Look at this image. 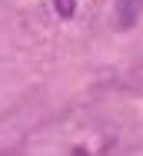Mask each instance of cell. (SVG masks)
Segmentation results:
<instances>
[{
    "mask_svg": "<svg viewBox=\"0 0 143 156\" xmlns=\"http://www.w3.org/2000/svg\"><path fill=\"white\" fill-rule=\"evenodd\" d=\"M143 10V0H116V27H133Z\"/></svg>",
    "mask_w": 143,
    "mask_h": 156,
    "instance_id": "6da1fadb",
    "label": "cell"
},
{
    "mask_svg": "<svg viewBox=\"0 0 143 156\" xmlns=\"http://www.w3.org/2000/svg\"><path fill=\"white\" fill-rule=\"evenodd\" d=\"M73 7H77V0H57V10L63 13V17H70V13H73Z\"/></svg>",
    "mask_w": 143,
    "mask_h": 156,
    "instance_id": "7a4b0ae2",
    "label": "cell"
}]
</instances>
